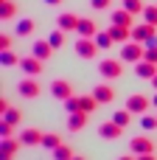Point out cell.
<instances>
[{
    "label": "cell",
    "instance_id": "cell-4",
    "mask_svg": "<svg viewBox=\"0 0 157 160\" xmlns=\"http://www.w3.org/2000/svg\"><path fill=\"white\" fill-rule=\"evenodd\" d=\"M149 107H152V98H146V96H140V93H135V96H129V98H126V110H129L132 115L149 112Z\"/></svg>",
    "mask_w": 157,
    "mask_h": 160
},
{
    "label": "cell",
    "instance_id": "cell-42",
    "mask_svg": "<svg viewBox=\"0 0 157 160\" xmlns=\"http://www.w3.org/2000/svg\"><path fill=\"white\" fill-rule=\"evenodd\" d=\"M152 84H155V90H157V76H155V79H152Z\"/></svg>",
    "mask_w": 157,
    "mask_h": 160
},
{
    "label": "cell",
    "instance_id": "cell-25",
    "mask_svg": "<svg viewBox=\"0 0 157 160\" xmlns=\"http://www.w3.org/2000/svg\"><path fill=\"white\" fill-rule=\"evenodd\" d=\"M96 107H98V101H96V96H81V112H96Z\"/></svg>",
    "mask_w": 157,
    "mask_h": 160
},
{
    "label": "cell",
    "instance_id": "cell-1",
    "mask_svg": "<svg viewBox=\"0 0 157 160\" xmlns=\"http://www.w3.org/2000/svg\"><path fill=\"white\" fill-rule=\"evenodd\" d=\"M143 53H146L143 42H126V45H121V62H126V65H138L143 59Z\"/></svg>",
    "mask_w": 157,
    "mask_h": 160
},
{
    "label": "cell",
    "instance_id": "cell-11",
    "mask_svg": "<svg viewBox=\"0 0 157 160\" xmlns=\"http://www.w3.org/2000/svg\"><path fill=\"white\" fill-rule=\"evenodd\" d=\"M20 143H22V141H17V138H3V146H0V160H14L17 149H20Z\"/></svg>",
    "mask_w": 157,
    "mask_h": 160
},
{
    "label": "cell",
    "instance_id": "cell-10",
    "mask_svg": "<svg viewBox=\"0 0 157 160\" xmlns=\"http://www.w3.org/2000/svg\"><path fill=\"white\" fill-rule=\"evenodd\" d=\"M17 93L25 96V98H37V96H39V84H37V79H31V76L22 79V82L17 84Z\"/></svg>",
    "mask_w": 157,
    "mask_h": 160
},
{
    "label": "cell",
    "instance_id": "cell-6",
    "mask_svg": "<svg viewBox=\"0 0 157 160\" xmlns=\"http://www.w3.org/2000/svg\"><path fill=\"white\" fill-rule=\"evenodd\" d=\"M98 73H101L104 79H118V76L124 73V62H121V59H104L101 68H98Z\"/></svg>",
    "mask_w": 157,
    "mask_h": 160
},
{
    "label": "cell",
    "instance_id": "cell-38",
    "mask_svg": "<svg viewBox=\"0 0 157 160\" xmlns=\"http://www.w3.org/2000/svg\"><path fill=\"white\" fill-rule=\"evenodd\" d=\"M138 160H157V158H155V152H152V155H138Z\"/></svg>",
    "mask_w": 157,
    "mask_h": 160
},
{
    "label": "cell",
    "instance_id": "cell-8",
    "mask_svg": "<svg viewBox=\"0 0 157 160\" xmlns=\"http://www.w3.org/2000/svg\"><path fill=\"white\" fill-rule=\"evenodd\" d=\"M121 132H124V127H118L115 121H104V124H98V135H101L104 141H118Z\"/></svg>",
    "mask_w": 157,
    "mask_h": 160
},
{
    "label": "cell",
    "instance_id": "cell-43",
    "mask_svg": "<svg viewBox=\"0 0 157 160\" xmlns=\"http://www.w3.org/2000/svg\"><path fill=\"white\" fill-rule=\"evenodd\" d=\"M73 160H84V158H79V155H73Z\"/></svg>",
    "mask_w": 157,
    "mask_h": 160
},
{
    "label": "cell",
    "instance_id": "cell-29",
    "mask_svg": "<svg viewBox=\"0 0 157 160\" xmlns=\"http://www.w3.org/2000/svg\"><path fill=\"white\" fill-rule=\"evenodd\" d=\"M96 42H98V48H112V37H110V31H98V34H96Z\"/></svg>",
    "mask_w": 157,
    "mask_h": 160
},
{
    "label": "cell",
    "instance_id": "cell-33",
    "mask_svg": "<svg viewBox=\"0 0 157 160\" xmlns=\"http://www.w3.org/2000/svg\"><path fill=\"white\" fill-rule=\"evenodd\" d=\"M0 59H3V65H6V68H14V65H20V59H17L11 51H3V56H0Z\"/></svg>",
    "mask_w": 157,
    "mask_h": 160
},
{
    "label": "cell",
    "instance_id": "cell-24",
    "mask_svg": "<svg viewBox=\"0 0 157 160\" xmlns=\"http://www.w3.org/2000/svg\"><path fill=\"white\" fill-rule=\"evenodd\" d=\"M65 110H67V115L70 112H81V96H70L65 101Z\"/></svg>",
    "mask_w": 157,
    "mask_h": 160
},
{
    "label": "cell",
    "instance_id": "cell-39",
    "mask_svg": "<svg viewBox=\"0 0 157 160\" xmlns=\"http://www.w3.org/2000/svg\"><path fill=\"white\" fill-rule=\"evenodd\" d=\"M45 3H48V6H59L62 0H45Z\"/></svg>",
    "mask_w": 157,
    "mask_h": 160
},
{
    "label": "cell",
    "instance_id": "cell-20",
    "mask_svg": "<svg viewBox=\"0 0 157 160\" xmlns=\"http://www.w3.org/2000/svg\"><path fill=\"white\" fill-rule=\"evenodd\" d=\"M14 14H17L14 0H0V17L3 20H14Z\"/></svg>",
    "mask_w": 157,
    "mask_h": 160
},
{
    "label": "cell",
    "instance_id": "cell-19",
    "mask_svg": "<svg viewBox=\"0 0 157 160\" xmlns=\"http://www.w3.org/2000/svg\"><path fill=\"white\" fill-rule=\"evenodd\" d=\"M76 31H79V37H96V34H98V25H96L90 17H81V22H79Z\"/></svg>",
    "mask_w": 157,
    "mask_h": 160
},
{
    "label": "cell",
    "instance_id": "cell-14",
    "mask_svg": "<svg viewBox=\"0 0 157 160\" xmlns=\"http://www.w3.org/2000/svg\"><path fill=\"white\" fill-rule=\"evenodd\" d=\"M87 118H90L87 112H70V115H67V129H70V132H81V129L87 127Z\"/></svg>",
    "mask_w": 157,
    "mask_h": 160
},
{
    "label": "cell",
    "instance_id": "cell-2",
    "mask_svg": "<svg viewBox=\"0 0 157 160\" xmlns=\"http://www.w3.org/2000/svg\"><path fill=\"white\" fill-rule=\"evenodd\" d=\"M98 42H96V37H79V42H76V53L81 56V59H96L98 56Z\"/></svg>",
    "mask_w": 157,
    "mask_h": 160
},
{
    "label": "cell",
    "instance_id": "cell-21",
    "mask_svg": "<svg viewBox=\"0 0 157 160\" xmlns=\"http://www.w3.org/2000/svg\"><path fill=\"white\" fill-rule=\"evenodd\" d=\"M34 28H37V25H34V20H28V17L17 22V34H20V37H31V34H34Z\"/></svg>",
    "mask_w": 157,
    "mask_h": 160
},
{
    "label": "cell",
    "instance_id": "cell-9",
    "mask_svg": "<svg viewBox=\"0 0 157 160\" xmlns=\"http://www.w3.org/2000/svg\"><path fill=\"white\" fill-rule=\"evenodd\" d=\"M20 68L25 70V76H39V73H42V59H37V56L31 53V56L20 59Z\"/></svg>",
    "mask_w": 157,
    "mask_h": 160
},
{
    "label": "cell",
    "instance_id": "cell-12",
    "mask_svg": "<svg viewBox=\"0 0 157 160\" xmlns=\"http://www.w3.org/2000/svg\"><path fill=\"white\" fill-rule=\"evenodd\" d=\"M56 22H59V28L67 34V31H76V28H79L81 17H79V14H70V11H65V14H59V20H56Z\"/></svg>",
    "mask_w": 157,
    "mask_h": 160
},
{
    "label": "cell",
    "instance_id": "cell-17",
    "mask_svg": "<svg viewBox=\"0 0 157 160\" xmlns=\"http://www.w3.org/2000/svg\"><path fill=\"white\" fill-rule=\"evenodd\" d=\"M51 53H53V45H51L48 39H37V42H34V56H37V59L48 62V59H51Z\"/></svg>",
    "mask_w": 157,
    "mask_h": 160
},
{
    "label": "cell",
    "instance_id": "cell-35",
    "mask_svg": "<svg viewBox=\"0 0 157 160\" xmlns=\"http://www.w3.org/2000/svg\"><path fill=\"white\" fill-rule=\"evenodd\" d=\"M0 135H3V138H14V124L3 121V124H0Z\"/></svg>",
    "mask_w": 157,
    "mask_h": 160
},
{
    "label": "cell",
    "instance_id": "cell-22",
    "mask_svg": "<svg viewBox=\"0 0 157 160\" xmlns=\"http://www.w3.org/2000/svg\"><path fill=\"white\" fill-rule=\"evenodd\" d=\"M42 146H45V149H51V152H53V149H59V146H62V138H59V135H56V132H48V135H45V138H42Z\"/></svg>",
    "mask_w": 157,
    "mask_h": 160
},
{
    "label": "cell",
    "instance_id": "cell-27",
    "mask_svg": "<svg viewBox=\"0 0 157 160\" xmlns=\"http://www.w3.org/2000/svg\"><path fill=\"white\" fill-rule=\"evenodd\" d=\"M124 8L126 11H132V14H143V0H124Z\"/></svg>",
    "mask_w": 157,
    "mask_h": 160
},
{
    "label": "cell",
    "instance_id": "cell-30",
    "mask_svg": "<svg viewBox=\"0 0 157 160\" xmlns=\"http://www.w3.org/2000/svg\"><path fill=\"white\" fill-rule=\"evenodd\" d=\"M143 20H146L149 25H157V6H146V8H143Z\"/></svg>",
    "mask_w": 157,
    "mask_h": 160
},
{
    "label": "cell",
    "instance_id": "cell-41",
    "mask_svg": "<svg viewBox=\"0 0 157 160\" xmlns=\"http://www.w3.org/2000/svg\"><path fill=\"white\" fill-rule=\"evenodd\" d=\"M118 160H138V158H129V155H126V158H118Z\"/></svg>",
    "mask_w": 157,
    "mask_h": 160
},
{
    "label": "cell",
    "instance_id": "cell-32",
    "mask_svg": "<svg viewBox=\"0 0 157 160\" xmlns=\"http://www.w3.org/2000/svg\"><path fill=\"white\" fill-rule=\"evenodd\" d=\"M140 127H143L146 132L157 129V115H143V118H140Z\"/></svg>",
    "mask_w": 157,
    "mask_h": 160
},
{
    "label": "cell",
    "instance_id": "cell-23",
    "mask_svg": "<svg viewBox=\"0 0 157 160\" xmlns=\"http://www.w3.org/2000/svg\"><path fill=\"white\" fill-rule=\"evenodd\" d=\"M53 160H73V149L67 143H62L59 149H53Z\"/></svg>",
    "mask_w": 157,
    "mask_h": 160
},
{
    "label": "cell",
    "instance_id": "cell-15",
    "mask_svg": "<svg viewBox=\"0 0 157 160\" xmlns=\"http://www.w3.org/2000/svg\"><path fill=\"white\" fill-rule=\"evenodd\" d=\"M42 138H45V132H39V129H34V127H28V129L20 135V141H22L25 146H42Z\"/></svg>",
    "mask_w": 157,
    "mask_h": 160
},
{
    "label": "cell",
    "instance_id": "cell-7",
    "mask_svg": "<svg viewBox=\"0 0 157 160\" xmlns=\"http://www.w3.org/2000/svg\"><path fill=\"white\" fill-rule=\"evenodd\" d=\"M51 93H53V98L67 101V98L73 96V84H70V82H65V79H53V82H51Z\"/></svg>",
    "mask_w": 157,
    "mask_h": 160
},
{
    "label": "cell",
    "instance_id": "cell-13",
    "mask_svg": "<svg viewBox=\"0 0 157 160\" xmlns=\"http://www.w3.org/2000/svg\"><path fill=\"white\" fill-rule=\"evenodd\" d=\"M135 73H138L140 79H149V82H152V79L157 76V65L149 62V59H140V62L135 65Z\"/></svg>",
    "mask_w": 157,
    "mask_h": 160
},
{
    "label": "cell",
    "instance_id": "cell-34",
    "mask_svg": "<svg viewBox=\"0 0 157 160\" xmlns=\"http://www.w3.org/2000/svg\"><path fill=\"white\" fill-rule=\"evenodd\" d=\"M11 42H14L11 34H0V51H11Z\"/></svg>",
    "mask_w": 157,
    "mask_h": 160
},
{
    "label": "cell",
    "instance_id": "cell-28",
    "mask_svg": "<svg viewBox=\"0 0 157 160\" xmlns=\"http://www.w3.org/2000/svg\"><path fill=\"white\" fill-rule=\"evenodd\" d=\"M48 42H51L53 48H62V45H65V31H62V28H56V31L48 37Z\"/></svg>",
    "mask_w": 157,
    "mask_h": 160
},
{
    "label": "cell",
    "instance_id": "cell-16",
    "mask_svg": "<svg viewBox=\"0 0 157 160\" xmlns=\"http://www.w3.org/2000/svg\"><path fill=\"white\" fill-rule=\"evenodd\" d=\"M110 22H115V25H129V28H132V25H135V14L126 11V8H115Z\"/></svg>",
    "mask_w": 157,
    "mask_h": 160
},
{
    "label": "cell",
    "instance_id": "cell-31",
    "mask_svg": "<svg viewBox=\"0 0 157 160\" xmlns=\"http://www.w3.org/2000/svg\"><path fill=\"white\" fill-rule=\"evenodd\" d=\"M3 121H8V124H20V110H14V107H8L6 112H3Z\"/></svg>",
    "mask_w": 157,
    "mask_h": 160
},
{
    "label": "cell",
    "instance_id": "cell-40",
    "mask_svg": "<svg viewBox=\"0 0 157 160\" xmlns=\"http://www.w3.org/2000/svg\"><path fill=\"white\" fill-rule=\"evenodd\" d=\"M152 107H157V93H155V98H152Z\"/></svg>",
    "mask_w": 157,
    "mask_h": 160
},
{
    "label": "cell",
    "instance_id": "cell-3",
    "mask_svg": "<svg viewBox=\"0 0 157 160\" xmlns=\"http://www.w3.org/2000/svg\"><path fill=\"white\" fill-rule=\"evenodd\" d=\"M152 37H157V25H149L146 20L132 25V42H149Z\"/></svg>",
    "mask_w": 157,
    "mask_h": 160
},
{
    "label": "cell",
    "instance_id": "cell-37",
    "mask_svg": "<svg viewBox=\"0 0 157 160\" xmlns=\"http://www.w3.org/2000/svg\"><path fill=\"white\" fill-rule=\"evenodd\" d=\"M90 3H93V8H98V11H101V8H110V0H90Z\"/></svg>",
    "mask_w": 157,
    "mask_h": 160
},
{
    "label": "cell",
    "instance_id": "cell-36",
    "mask_svg": "<svg viewBox=\"0 0 157 160\" xmlns=\"http://www.w3.org/2000/svg\"><path fill=\"white\" fill-rule=\"evenodd\" d=\"M143 59H149V62H155V65H157V45H146Z\"/></svg>",
    "mask_w": 157,
    "mask_h": 160
},
{
    "label": "cell",
    "instance_id": "cell-18",
    "mask_svg": "<svg viewBox=\"0 0 157 160\" xmlns=\"http://www.w3.org/2000/svg\"><path fill=\"white\" fill-rule=\"evenodd\" d=\"M93 96H96L98 104H110V101L115 98V90H112L110 84H98V87H93Z\"/></svg>",
    "mask_w": 157,
    "mask_h": 160
},
{
    "label": "cell",
    "instance_id": "cell-5",
    "mask_svg": "<svg viewBox=\"0 0 157 160\" xmlns=\"http://www.w3.org/2000/svg\"><path fill=\"white\" fill-rule=\"evenodd\" d=\"M129 149H132L135 158H138V155H152V152H155V141L146 138V135H138V138L129 141Z\"/></svg>",
    "mask_w": 157,
    "mask_h": 160
},
{
    "label": "cell",
    "instance_id": "cell-26",
    "mask_svg": "<svg viewBox=\"0 0 157 160\" xmlns=\"http://www.w3.org/2000/svg\"><path fill=\"white\" fill-rule=\"evenodd\" d=\"M112 121H115L118 127H124V129H126V127H129V121H132V112H129V110H121V112H115V115H112Z\"/></svg>",
    "mask_w": 157,
    "mask_h": 160
}]
</instances>
